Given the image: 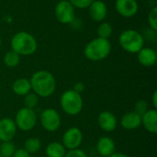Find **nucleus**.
I'll return each mask as SVG.
<instances>
[{
    "instance_id": "f257e3e1",
    "label": "nucleus",
    "mask_w": 157,
    "mask_h": 157,
    "mask_svg": "<svg viewBox=\"0 0 157 157\" xmlns=\"http://www.w3.org/2000/svg\"><path fill=\"white\" fill-rule=\"evenodd\" d=\"M30 86L34 93L40 98L51 97L56 89V80L53 75L45 70L35 72L30 77Z\"/></svg>"
},
{
    "instance_id": "f03ea898",
    "label": "nucleus",
    "mask_w": 157,
    "mask_h": 157,
    "mask_svg": "<svg viewBox=\"0 0 157 157\" xmlns=\"http://www.w3.org/2000/svg\"><path fill=\"white\" fill-rule=\"evenodd\" d=\"M12 51L18 55L29 56L33 54L38 48L35 37L27 31H18L11 39L10 41Z\"/></svg>"
},
{
    "instance_id": "7ed1b4c3",
    "label": "nucleus",
    "mask_w": 157,
    "mask_h": 157,
    "mask_svg": "<svg viewBox=\"0 0 157 157\" xmlns=\"http://www.w3.org/2000/svg\"><path fill=\"white\" fill-rule=\"evenodd\" d=\"M111 52V43L107 39L95 38L86 45L84 54L86 59L93 62H98L106 59Z\"/></svg>"
},
{
    "instance_id": "20e7f679",
    "label": "nucleus",
    "mask_w": 157,
    "mask_h": 157,
    "mask_svg": "<svg viewBox=\"0 0 157 157\" xmlns=\"http://www.w3.org/2000/svg\"><path fill=\"white\" fill-rule=\"evenodd\" d=\"M119 43L121 47L129 53H137L144 48V36L137 30L128 29L123 30L119 37Z\"/></svg>"
},
{
    "instance_id": "39448f33",
    "label": "nucleus",
    "mask_w": 157,
    "mask_h": 157,
    "mask_svg": "<svg viewBox=\"0 0 157 157\" xmlns=\"http://www.w3.org/2000/svg\"><path fill=\"white\" fill-rule=\"evenodd\" d=\"M60 104L66 114L75 116L82 111L83 98L81 94L75 92L74 89H69L64 91L61 96Z\"/></svg>"
},
{
    "instance_id": "423d86ee",
    "label": "nucleus",
    "mask_w": 157,
    "mask_h": 157,
    "mask_svg": "<svg viewBox=\"0 0 157 157\" xmlns=\"http://www.w3.org/2000/svg\"><path fill=\"white\" fill-rule=\"evenodd\" d=\"M15 123L17 129L23 132L31 131L37 122V115L33 109L28 108L20 109L15 117Z\"/></svg>"
},
{
    "instance_id": "0eeeda50",
    "label": "nucleus",
    "mask_w": 157,
    "mask_h": 157,
    "mask_svg": "<svg viewBox=\"0 0 157 157\" xmlns=\"http://www.w3.org/2000/svg\"><path fill=\"white\" fill-rule=\"evenodd\" d=\"M56 19L62 24H70L75 18V8L68 0H61L54 8Z\"/></svg>"
},
{
    "instance_id": "6e6552de",
    "label": "nucleus",
    "mask_w": 157,
    "mask_h": 157,
    "mask_svg": "<svg viewBox=\"0 0 157 157\" xmlns=\"http://www.w3.org/2000/svg\"><path fill=\"white\" fill-rule=\"evenodd\" d=\"M61 116L54 109H46L40 114V123L47 132H56L61 126Z\"/></svg>"
},
{
    "instance_id": "1a4fd4ad",
    "label": "nucleus",
    "mask_w": 157,
    "mask_h": 157,
    "mask_svg": "<svg viewBox=\"0 0 157 157\" xmlns=\"http://www.w3.org/2000/svg\"><path fill=\"white\" fill-rule=\"evenodd\" d=\"M83 142V132L77 127L69 128L63 136V145L65 149H77Z\"/></svg>"
},
{
    "instance_id": "9d476101",
    "label": "nucleus",
    "mask_w": 157,
    "mask_h": 157,
    "mask_svg": "<svg viewBox=\"0 0 157 157\" xmlns=\"http://www.w3.org/2000/svg\"><path fill=\"white\" fill-rule=\"evenodd\" d=\"M115 8L119 15L123 17L130 18L137 14L139 5L137 0H116Z\"/></svg>"
},
{
    "instance_id": "9b49d317",
    "label": "nucleus",
    "mask_w": 157,
    "mask_h": 157,
    "mask_svg": "<svg viewBox=\"0 0 157 157\" xmlns=\"http://www.w3.org/2000/svg\"><path fill=\"white\" fill-rule=\"evenodd\" d=\"M17 126L13 120L3 118L0 120V141L10 142L17 133Z\"/></svg>"
},
{
    "instance_id": "f8f14e48",
    "label": "nucleus",
    "mask_w": 157,
    "mask_h": 157,
    "mask_svg": "<svg viewBox=\"0 0 157 157\" xmlns=\"http://www.w3.org/2000/svg\"><path fill=\"white\" fill-rule=\"evenodd\" d=\"M98 126L106 132H111L116 130L118 121L115 115L110 111H102L98 118Z\"/></svg>"
},
{
    "instance_id": "ddd939ff",
    "label": "nucleus",
    "mask_w": 157,
    "mask_h": 157,
    "mask_svg": "<svg viewBox=\"0 0 157 157\" xmlns=\"http://www.w3.org/2000/svg\"><path fill=\"white\" fill-rule=\"evenodd\" d=\"M90 17L96 22H102L108 15L107 5L101 0H94L88 7Z\"/></svg>"
},
{
    "instance_id": "4468645a",
    "label": "nucleus",
    "mask_w": 157,
    "mask_h": 157,
    "mask_svg": "<svg viewBox=\"0 0 157 157\" xmlns=\"http://www.w3.org/2000/svg\"><path fill=\"white\" fill-rule=\"evenodd\" d=\"M137 58L140 64L144 67H152L156 63V52L149 47H144L137 52Z\"/></svg>"
},
{
    "instance_id": "2eb2a0df",
    "label": "nucleus",
    "mask_w": 157,
    "mask_h": 157,
    "mask_svg": "<svg viewBox=\"0 0 157 157\" xmlns=\"http://www.w3.org/2000/svg\"><path fill=\"white\" fill-rule=\"evenodd\" d=\"M115 142L110 137H101L97 143V151L101 156H110L112 154L115 153Z\"/></svg>"
},
{
    "instance_id": "dca6fc26",
    "label": "nucleus",
    "mask_w": 157,
    "mask_h": 157,
    "mask_svg": "<svg viewBox=\"0 0 157 157\" xmlns=\"http://www.w3.org/2000/svg\"><path fill=\"white\" fill-rule=\"evenodd\" d=\"M121 123L125 130H136L142 125V117L135 111H130L122 116Z\"/></svg>"
},
{
    "instance_id": "f3484780",
    "label": "nucleus",
    "mask_w": 157,
    "mask_h": 157,
    "mask_svg": "<svg viewBox=\"0 0 157 157\" xmlns=\"http://www.w3.org/2000/svg\"><path fill=\"white\" fill-rule=\"evenodd\" d=\"M142 124L147 132L155 134L157 132V110L148 109L146 113L142 116Z\"/></svg>"
},
{
    "instance_id": "a211bd4d",
    "label": "nucleus",
    "mask_w": 157,
    "mask_h": 157,
    "mask_svg": "<svg viewBox=\"0 0 157 157\" xmlns=\"http://www.w3.org/2000/svg\"><path fill=\"white\" fill-rule=\"evenodd\" d=\"M12 90L17 96H26L31 91L29 80L26 78H18L15 80L12 85Z\"/></svg>"
},
{
    "instance_id": "6ab92c4d",
    "label": "nucleus",
    "mask_w": 157,
    "mask_h": 157,
    "mask_svg": "<svg viewBox=\"0 0 157 157\" xmlns=\"http://www.w3.org/2000/svg\"><path fill=\"white\" fill-rule=\"evenodd\" d=\"M45 153L48 157H64L66 149L63 144L59 142H52L47 145Z\"/></svg>"
},
{
    "instance_id": "aec40b11",
    "label": "nucleus",
    "mask_w": 157,
    "mask_h": 157,
    "mask_svg": "<svg viewBox=\"0 0 157 157\" xmlns=\"http://www.w3.org/2000/svg\"><path fill=\"white\" fill-rule=\"evenodd\" d=\"M112 32H113V28L111 24L106 21H102L98 25V29H97L98 37L102 38V39H107V40H109V38L112 35Z\"/></svg>"
},
{
    "instance_id": "412c9836",
    "label": "nucleus",
    "mask_w": 157,
    "mask_h": 157,
    "mask_svg": "<svg viewBox=\"0 0 157 157\" xmlns=\"http://www.w3.org/2000/svg\"><path fill=\"white\" fill-rule=\"evenodd\" d=\"M19 62H20V55H18L17 52H15L12 50L7 52L4 56V63L6 64V66L9 68H14L17 66Z\"/></svg>"
},
{
    "instance_id": "4be33fe9",
    "label": "nucleus",
    "mask_w": 157,
    "mask_h": 157,
    "mask_svg": "<svg viewBox=\"0 0 157 157\" xmlns=\"http://www.w3.org/2000/svg\"><path fill=\"white\" fill-rule=\"evenodd\" d=\"M40 146H41V144H40V139L35 138V137H31V138H29L25 142L23 149L25 151H27L29 155H31V154L37 153L40 149Z\"/></svg>"
},
{
    "instance_id": "5701e85b",
    "label": "nucleus",
    "mask_w": 157,
    "mask_h": 157,
    "mask_svg": "<svg viewBox=\"0 0 157 157\" xmlns=\"http://www.w3.org/2000/svg\"><path fill=\"white\" fill-rule=\"evenodd\" d=\"M16 146L10 142H2L0 144V155L1 157H13L16 152Z\"/></svg>"
},
{
    "instance_id": "b1692460",
    "label": "nucleus",
    "mask_w": 157,
    "mask_h": 157,
    "mask_svg": "<svg viewBox=\"0 0 157 157\" xmlns=\"http://www.w3.org/2000/svg\"><path fill=\"white\" fill-rule=\"evenodd\" d=\"M24 105L25 108L33 109L39 103V97L35 93H29L24 96Z\"/></svg>"
},
{
    "instance_id": "393cba45",
    "label": "nucleus",
    "mask_w": 157,
    "mask_h": 157,
    "mask_svg": "<svg viewBox=\"0 0 157 157\" xmlns=\"http://www.w3.org/2000/svg\"><path fill=\"white\" fill-rule=\"evenodd\" d=\"M148 109H149L148 103L145 100L141 99V100H138L135 103V105H134V110L133 111H135L137 114H139L142 117L144 113H146L148 111Z\"/></svg>"
},
{
    "instance_id": "a878e982",
    "label": "nucleus",
    "mask_w": 157,
    "mask_h": 157,
    "mask_svg": "<svg viewBox=\"0 0 157 157\" xmlns=\"http://www.w3.org/2000/svg\"><path fill=\"white\" fill-rule=\"evenodd\" d=\"M148 24L155 31L157 30V6H154L148 14Z\"/></svg>"
},
{
    "instance_id": "bb28decb",
    "label": "nucleus",
    "mask_w": 157,
    "mask_h": 157,
    "mask_svg": "<svg viewBox=\"0 0 157 157\" xmlns=\"http://www.w3.org/2000/svg\"><path fill=\"white\" fill-rule=\"evenodd\" d=\"M75 8L84 9L88 8L89 6L93 3L94 0H68Z\"/></svg>"
},
{
    "instance_id": "cd10ccee",
    "label": "nucleus",
    "mask_w": 157,
    "mask_h": 157,
    "mask_svg": "<svg viewBox=\"0 0 157 157\" xmlns=\"http://www.w3.org/2000/svg\"><path fill=\"white\" fill-rule=\"evenodd\" d=\"M64 157H87V155L83 150L77 148L75 150H69V152L65 154Z\"/></svg>"
},
{
    "instance_id": "c85d7f7f",
    "label": "nucleus",
    "mask_w": 157,
    "mask_h": 157,
    "mask_svg": "<svg viewBox=\"0 0 157 157\" xmlns=\"http://www.w3.org/2000/svg\"><path fill=\"white\" fill-rule=\"evenodd\" d=\"M13 157H31V156H30V155H29L27 151H25L23 148H21V149L16 150V152H15V154H14Z\"/></svg>"
},
{
    "instance_id": "c756f323",
    "label": "nucleus",
    "mask_w": 157,
    "mask_h": 157,
    "mask_svg": "<svg viewBox=\"0 0 157 157\" xmlns=\"http://www.w3.org/2000/svg\"><path fill=\"white\" fill-rule=\"evenodd\" d=\"M75 92H77V93H79V94H81L82 92H84V90H85V85L82 83V82H77V83H75V86H74V88H73Z\"/></svg>"
},
{
    "instance_id": "7c9ffc66",
    "label": "nucleus",
    "mask_w": 157,
    "mask_h": 157,
    "mask_svg": "<svg viewBox=\"0 0 157 157\" xmlns=\"http://www.w3.org/2000/svg\"><path fill=\"white\" fill-rule=\"evenodd\" d=\"M152 99H153V106H154L155 109H157V91H155V92H154Z\"/></svg>"
},
{
    "instance_id": "2f4dec72",
    "label": "nucleus",
    "mask_w": 157,
    "mask_h": 157,
    "mask_svg": "<svg viewBox=\"0 0 157 157\" xmlns=\"http://www.w3.org/2000/svg\"><path fill=\"white\" fill-rule=\"evenodd\" d=\"M109 157H130V156H128L127 155L122 154V153H114V154H112L110 156H109Z\"/></svg>"
},
{
    "instance_id": "473e14b6",
    "label": "nucleus",
    "mask_w": 157,
    "mask_h": 157,
    "mask_svg": "<svg viewBox=\"0 0 157 157\" xmlns=\"http://www.w3.org/2000/svg\"><path fill=\"white\" fill-rule=\"evenodd\" d=\"M1 45H2V39H1V37H0V47H1Z\"/></svg>"
},
{
    "instance_id": "72a5a7b5",
    "label": "nucleus",
    "mask_w": 157,
    "mask_h": 157,
    "mask_svg": "<svg viewBox=\"0 0 157 157\" xmlns=\"http://www.w3.org/2000/svg\"><path fill=\"white\" fill-rule=\"evenodd\" d=\"M0 157H1V155H0Z\"/></svg>"
}]
</instances>
